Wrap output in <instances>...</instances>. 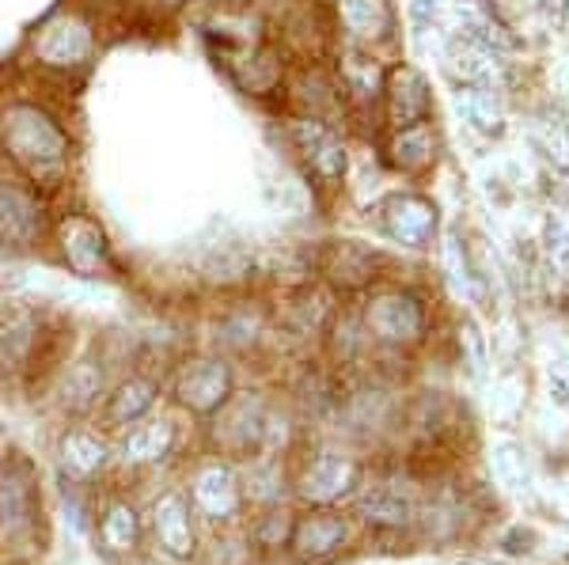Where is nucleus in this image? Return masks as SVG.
<instances>
[{
  "label": "nucleus",
  "mask_w": 569,
  "mask_h": 565,
  "mask_svg": "<svg viewBox=\"0 0 569 565\" xmlns=\"http://www.w3.org/2000/svg\"><path fill=\"white\" fill-rule=\"evenodd\" d=\"M0 157L39 190H61L72 175V137L61 118L31 95L0 103Z\"/></svg>",
  "instance_id": "1"
},
{
  "label": "nucleus",
  "mask_w": 569,
  "mask_h": 565,
  "mask_svg": "<svg viewBox=\"0 0 569 565\" xmlns=\"http://www.w3.org/2000/svg\"><path fill=\"white\" fill-rule=\"evenodd\" d=\"M31 61L46 72H58V77H69V72H84L91 65L99 50V31L96 20L84 12V8H58L31 31Z\"/></svg>",
  "instance_id": "2"
},
{
  "label": "nucleus",
  "mask_w": 569,
  "mask_h": 565,
  "mask_svg": "<svg viewBox=\"0 0 569 565\" xmlns=\"http://www.w3.org/2000/svg\"><path fill=\"white\" fill-rule=\"evenodd\" d=\"M53 216L46 209L39 186L27 179L0 175V248L4 251H39L50 240Z\"/></svg>",
  "instance_id": "3"
},
{
  "label": "nucleus",
  "mask_w": 569,
  "mask_h": 565,
  "mask_svg": "<svg viewBox=\"0 0 569 565\" xmlns=\"http://www.w3.org/2000/svg\"><path fill=\"white\" fill-rule=\"evenodd\" d=\"M50 243L58 251L61 266L77 273V278H110L114 273V254H110L103 224L84 213L58 216L50 228Z\"/></svg>",
  "instance_id": "4"
},
{
  "label": "nucleus",
  "mask_w": 569,
  "mask_h": 565,
  "mask_svg": "<svg viewBox=\"0 0 569 565\" xmlns=\"http://www.w3.org/2000/svg\"><path fill=\"white\" fill-rule=\"evenodd\" d=\"M289 137L297 144L300 160L308 163V171L319 182H327V186L342 182L350 157H346L342 137L330 130L327 122H319V118H297V122H289Z\"/></svg>",
  "instance_id": "5"
},
{
  "label": "nucleus",
  "mask_w": 569,
  "mask_h": 565,
  "mask_svg": "<svg viewBox=\"0 0 569 565\" xmlns=\"http://www.w3.org/2000/svg\"><path fill=\"white\" fill-rule=\"evenodd\" d=\"M176 395L194 414H213L232 395V372H228V364L220 357H194L179 369Z\"/></svg>",
  "instance_id": "6"
},
{
  "label": "nucleus",
  "mask_w": 569,
  "mask_h": 565,
  "mask_svg": "<svg viewBox=\"0 0 569 565\" xmlns=\"http://www.w3.org/2000/svg\"><path fill=\"white\" fill-rule=\"evenodd\" d=\"M365 323H369L372 339H380L388 345H410L421 339V331H426V312H421V304L415 296L383 293L369 304Z\"/></svg>",
  "instance_id": "7"
},
{
  "label": "nucleus",
  "mask_w": 569,
  "mask_h": 565,
  "mask_svg": "<svg viewBox=\"0 0 569 565\" xmlns=\"http://www.w3.org/2000/svg\"><path fill=\"white\" fill-rule=\"evenodd\" d=\"M190 501H194L198 513H206L209 521H224V516L236 513L240 505V482H236V471L220 460H209L190 475Z\"/></svg>",
  "instance_id": "8"
},
{
  "label": "nucleus",
  "mask_w": 569,
  "mask_h": 565,
  "mask_svg": "<svg viewBox=\"0 0 569 565\" xmlns=\"http://www.w3.org/2000/svg\"><path fill=\"white\" fill-rule=\"evenodd\" d=\"M383 232L402 248H426L437 232V205L418 194H399L383 205Z\"/></svg>",
  "instance_id": "9"
},
{
  "label": "nucleus",
  "mask_w": 569,
  "mask_h": 565,
  "mask_svg": "<svg viewBox=\"0 0 569 565\" xmlns=\"http://www.w3.org/2000/svg\"><path fill=\"white\" fill-rule=\"evenodd\" d=\"M266 430H270V425H266V410L259 398H251V395H240L224 410H217V444H224L228 452L259 448Z\"/></svg>",
  "instance_id": "10"
},
{
  "label": "nucleus",
  "mask_w": 569,
  "mask_h": 565,
  "mask_svg": "<svg viewBox=\"0 0 569 565\" xmlns=\"http://www.w3.org/2000/svg\"><path fill=\"white\" fill-rule=\"evenodd\" d=\"M34 482L27 463H0V527L20 535L34 521Z\"/></svg>",
  "instance_id": "11"
},
{
  "label": "nucleus",
  "mask_w": 569,
  "mask_h": 565,
  "mask_svg": "<svg viewBox=\"0 0 569 565\" xmlns=\"http://www.w3.org/2000/svg\"><path fill=\"white\" fill-rule=\"evenodd\" d=\"M388 111H391V122L399 125H418L421 118L429 111V84L418 69L410 65H399L388 77Z\"/></svg>",
  "instance_id": "12"
},
{
  "label": "nucleus",
  "mask_w": 569,
  "mask_h": 565,
  "mask_svg": "<svg viewBox=\"0 0 569 565\" xmlns=\"http://www.w3.org/2000/svg\"><path fill=\"white\" fill-rule=\"evenodd\" d=\"M152 527L156 539L168 554L187 558L194 551V527H190V501L182 494H163L152 508Z\"/></svg>",
  "instance_id": "13"
},
{
  "label": "nucleus",
  "mask_w": 569,
  "mask_h": 565,
  "mask_svg": "<svg viewBox=\"0 0 569 565\" xmlns=\"http://www.w3.org/2000/svg\"><path fill=\"white\" fill-rule=\"evenodd\" d=\"M171 444H176V425H171V417H141V422H133L130 433H126L122 460L126 463L163 460Z\"/></svg>",
  "instance_id": "14"
},
{
  "label": "nucleus",
  "mask_w": 569,
  "mask_h": 565,
  "mask_svg": "<svg viewBox=\"0 0 569 565\" xmlns=\"http://www.w3.org/2000/svg\"><path fill=\"white\" fill-rule=\"evenodd\" d=\"M346 543V521L335 513H311L297 524L292 546H297L300 558H323V554L338 551Z\"/></svg>",
  "instance_id": "15"
},
{
  "label": "nucleus",
  "mask_w": 569,
  "mask_h": 565,
  "mask_svg": "<svg viewBox=\"0 0 569 565\" xmlns=\"http://www.w3.org/2000/svg\"><path fill=\"white\" fill-rule=\"evenodd\" d=\"M39 345V319L27 312L0 315V369H20Z\"/></svg>",
  "instance_id": "16"
},
{
  "label": "nucleus",
  "mask_w": 569,
  "mask_h": 565,
  "mask_svg": "<svg viewBox=\"0 0 569 565\" xmlns=\"http://www.w3.org/2000/svg\"><path fill=\"white\" fill-rule=\"evenodd\" d=\"M156 403V380L149 376H130L122 387L114 391V395L107 398V410H103V417L110 425H133V422H141L144 414L152 410Z\"/></svg>",
  "instance_id": "17"
},
{
  "label": "nucleus",
  "mask_w": 569,
  "mask_h": 565,
  "mask_svg": "<svg viewBox=\"0 0 569 565\" xmlns=\"http://www.w3.org/2000/svg\"><path fill=\"white\" fill-rule=\"evenodd\" d=\"M437 152V141H433V130L429 125H402L399 133H395L391 141V163L399 171H421L429 168V160H433Z\"/></svg>",
  "instance_id": "18"
},
{
  "label": "nucleus",
  "mask_w": 569,
  "mask_h": 565,
  "mask_svg": "<svg viewBox=\"0 0 569 565\" xmlns=\"http://www.w3.org/2000/svg\"><path fill=\"white\" fill-rule=\"evenodd\" d=\"M342 20L361 42H376L391 31L388 0H342Z\"/></svg>",
  "instance_id": "19"
},
{
  "label": "nucleus",
  "mask_w": 569,
  "mask_h": 565,
  "mask_svg": "<svg viewBox=\"0 0 569 565\" xmlns=\"http://www.w3.org/2000/svg\"><path fill=\"white\" fill-rule=\"evenodd\" d=\"M456 111L463 114V122L479 133H498L501 130V107H498V91L471 84L456 95Z\"/></svg>",
  "instance_id": "20"
},
{
  "label": "nucleus",
  "mask_w": 569,
  "mask_h": 565,
  "mask_svg": "<svg viewBox=\"0 0 569 565\" xmlns=\"http://www.w3.org/2000/svg\"><path fill=\"white\" fill-rule=\"evenodd\" d=\"M103 460H107V448L96 433L72 430L66 433V441H61V463H66L72 475H80V478L96 475V471L103 467Z\"/></svg>",
  "instance_id": "21"
},
{
  "label": "nucleus",
  "mask_w": 569,
  "mask_h": 565,
  "mask_svg": "<svg viewBox=\"0 0 569 565\" xmlns=\"http://www.w3.org/2000/svg\"><path fill=\"white\" fill-rule=\"evenodd\" d=\"M350 478H353V467L342 460V455H319V460L311 463V471H308V478L300 490L316 501H327V497H335L338 490H346V482Z\"/></svg>",
  "instance_id": "22"
},
{
  "label": "nucleus",
  "mask_w": 569,
  "mask_h": 565,
  "mask_svg": "<svg viewBox=\"0 0 569 565\" xmlns=\"http://www.w3.org/2000/svg\"><path fill=\"white\" fill-rule=\"evenodd\" d=\"M99 539L107 551H130L137 543V516L130 505H110L103 524H99Z\"/></svg>",
  "instance_id": "23"
},
{
  "label": "nucleus",
  "mask_w": 569,
  "mask_h": 565,
  "mask_svg": "<svg viewBox=\"0 0 569 565\" xmlns=\"http://www.w3.org/2000/svg\"><path fill=\"white\" fill-rule=\"evenodd\" d=\"M372 273V254L361 251L357 243H342L335 248V262H330V278L335 281H346V285H361L369 281Z\"/></svg>",
  "instance_id": "24"
},
{
  "label": "nucleus",
  "mask_w": 569,
  "mask_h": 565,
  "mask_svg": "<svg viewBox=\"0 0 569 565\" xmlns=\"http://www.w3.org/2000/svg\"><path fill=\"white\" fill-rule=\"evenodd\" d=\"M103 391V376H99L96 364H77V369L66 376V403L72 406H91Z\"/></svg>",
  "instance_id": "25"
},
{
  "label": "nucleus",
  "mask_w": 569,
  "mask_h": 565,
  "mask_svg": "<svg viewBox=\"0 0 569 565\" xmlns=\"http://www.w3.org/2000/svg\"><path fill=\"white\" fill-rule=\"evenodd\" d=\"M259 315L254 312H247V307H240V312H228L224 319H220V326H217V342H224V345H236V350H247L254 339H259Z\"/></svg>",
  "instance_id": "26"
},
{
  "label": "nucleus",
  "mask_w": 569,
  "mask_h": 565,
  "mask_svg": "<svg viewBox=\"0 0 569 565\" xmlns=\"http://www.w3.org/2000/svg\"><path fill=\"white\" fill-rule=\"evenodd\" d=\"M539 144H543V152H547V160L555 163V168H562V171H569V125L562 122V118H543L539 122Z\"/></svg>",
  "instance_id": "27"
},
{
  "label": "nucleus",
  "mask_w": 569,
  "mask_h": 565,
  "mask_svg": "<svg viewBox=\"0 0 569 565\" xmlns=\"http://www.w3.org/2000/svg\"><path fill=\"white\" fill-rule=\"evenodd\" d=\"M365 513H369V521L376 524H402L410 516V505L402 497L376 494L372 501H365Z\"/></svg>",
  "instance_id": "28"
},
{
  "label": "nucleus",
  "mask_w": 569,
  "mask_h": 565,
  "mask_svg": "<svg viewBox=\"0 0 569 565\" xmlns=\"http://www.w3.org/2000/svg\"><path fill=\"white\" fill-rule=\"evenodd\" d=\"M156 4H160L163 12H182V8H187L190 0H156Z\"/></svg>",
  "instance_id": "29"
},
{
  "label": "nucleus",
  "mask_w": 569,
  "mask_h": 565,
  "mask_svg": "<svg viewBox=\"0 0 569 565\" xmlns=\"http://www.w3.org/2000/svg\"><path fill=\"white\" fill-rule=\"evenodd\" d=\"M217 4H224V8H243V4H251V0H217Z\"/></svg>",
  "instance_id": "30"
}]
</instances>
